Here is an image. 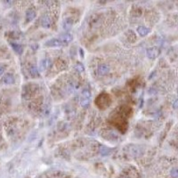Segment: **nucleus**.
<instances>
[{"instance_id": "obj_1", "label": "nucleus", "mask_w": 178, "mask_h": 178, "mask_svg": "<svg viewBox=\"0 0 178 178\" xmlns=\"http://www.w3.org/2000/svg\"><path fill=\"white\" fill-rule=\"evenodd\" d=\"M90 97H91L90 92L88 90H84L82 93V98H81V101H80V104L82 106H84V107L88 105V103L90 102Z\"/></svg>"}, {"instance_id": "obj_2", "label": "nucleus", "mask_w": 178, "mask_h": 178, "mask_svg": "<svg viewBox=\"0 0 178 178\" xmlns=\"http://www.w3.org/2000/svg\"><path fill=\"white\" fill-rule=\"evenodd\" d=\"M1 83L4 85H12L14 83V77L11 74H6L1 80Z\"/></svg>"}, {"instance_id": "obj_3", "label": "nucleus", "mask_w": 178, "mask_h": 178, "mask_svg": "<svg viewBox=\"0 0 178 178\" xmlns=\"http://www.w3.org/2000/svg\"><path fill=\"white\" fill-rule=\"evenodd\" d=\"M98 74L99 75H106L107 73H109V71H110V67L109 65H107V64H101L99 67H98Z\"/></svg>"}, {"instance_id": "obj_4", "label": "nucleus", "mask_w": 178, "mask_h": 178, "mask_svg": "<svg viewBox=\"0 0 178 178\" xmlns=\"http://www.w3.org/2000/svg\"><path fill=\"white\" fill-rule=\"evenodd\" d=\"M159 52V49L156 48V47H151V48H149L147 50V56L149 58H156L158 57Z\"/></svg>"}, {"instance_id": "obj_5", "label": "nucleus", "mask_w": 178, "mask_h": 178, "mask_svg": "<svg viewBox=\"0 0 178 178\" xmlns=\"http://www.w3.org/2000/svg\"><path fill=\"white\" fill-rule=\"evenodd\" d=\"M47 46H59L62 45V41L60 39H56V38H53L50 39L48 41H46V43L45 44Z\"/></svg>"}, {"instance_id": "obj_6", "label": "nucleus", "mask_w": 178, "mask_h": 178, "mask_svg": "<svg viewBox=\"0 0 178 178\" xmlns=\"http://www.w3.org/2000/svg\"><path fill=\"white\" fill-rule=\"evenodd\" d=\"M41 24L44 28H50L51 24H52L51 19L48 16H44L42 21H41Z\"/></svg>"}, {"instance_id": "obj_7", "label": "nucleus", "mask_w": 178, "mask_h": 178, "mask_svg": "<svg viewBox=\"0 0 178 178\" xmlns=\"http://www.w3.org/2000/svg\"><path fill=\"white\" fill-rule=\"evenodd\" d=\"M136 30H137L138 34L141 36H146L150 33V29H148L144 26H139Z\"/></svg>"}, {"instance_id": "obj_8", "label": "nucleus", "mask_w": 178, "mask_h": 178, "mask_svg": "<svg viewBox=\"0 0 178 178\" xmlns=\"http://www.w3.org/2000/svg\"><path fill=\"white\" fill-rule=\"evenodd\" d=\"M36 17V13L32 10H29L26 13V21H31L32 20H34V18Z\"/></svg>"}, {"instance_id": "obj_9", "label": "nucleus", "mask_w": 178, "mask_h": 178, "mask_svg": "<svg viewBox=\"0 0 178 178\" xmlns=\"http://www.w3.org/2000/svg\"><path fill=\"white\" fill-rule=\"evenodd\" d=\"M60 40L62 41V43H69L72 40V36L70 34H65L60 38Z\"/></svg>"}, {"instance_id": "obj_10", "label": "nucleus", "mask_w": 178, "mask_h": 178, "mask_svg": "<svg viewBox=\"0 0 178 178\" xmlns=\"http://www.w3.org/2000/svg\"><path fill=\"white\" fill-rule=\"evenodd\" d=\"M12 46H13V48L14 49V51L17 53V54H21L22 53V46L19 44H15V43H12L11 44Z\"/></svg>"}, {"instance_id": "obj_11", "label": "nucleus", "mask_w": 178, "mask_h": 178, "mask_svg": "<svg viewBox=\"0 0 178 178\" xmlns=\"http://www.w3.org/2000/svg\"><path fill=\"white\" fill-rule=\"evenodd\" d=\"M48 65H49V60L48 59H44V60L41 62V63H40V69H41V70H45V69H46V68L48 67Z\"/></svg>"}, {"instance_id": "obj_12", "label": "nucleus", "mask_w": 178, "mask_h": 178, "mask_svg": "<svg viewBox=\"0 0 178 178\" xmlns=\"http://www.w3.org/2000/svg\"><path fill=\"white\" fill-rule=\"evenodd\" d=\"M30 73L32 77H37L38 75V70L37 69V67L35 66H32L30 69Z\"/></svg>"}, {"instance_id": "obj_13", "label": "nucleus", "mask_w": 178, "mask_h": 178, "mask_svg": "<svg viewBox=\"0 0 178 178\" xmlns=\"http://www.w3.org/2000/svg\"><path fill=\"white\" fill-rule=\"evenodd\" d=\"M170 175L173 178H178V168H173L170 171Z\"/></svg>"}, {"instance_id": "obj_14", "label": "nucleus", "mask_w": 178, "mask_h": 178, "mask_svg": "<svg viewBox=\"0 0 178 178\" xmlns=\"http://www.w3.org/2000/svg\"><path fill=\"white\" fill-rule=\"evenodd\" d=\"M73 24V21H71L70 19H67L65 21H64V27L65 28H69V27H71V25Z\"/></svg>"}, {"instance_id": "obj_15", "label": "nucleus", "mask_w": 178, "mask_h": 178, "mask_svg": "<svg viewBox=\"0 0 178 178\" xmlns=\"http://www.w3.org/2000/svg\"><path fill=\"white\" fill-rule=\"evenodd\" d=\"M100 152H101V154L102 155H107V154L109 153V150L107 149V148H105V147H102V149H101V151H100Z\"/></svg>"}, {"instance_id": "obj_16", "label": "nucleus", "mask_w": 178, "mask_h": 178, "mask_svg": "<svg viewBox=\"0 0 178 178\" xmlns=\"http://www.w3.org/2000/svg\"><path fill=\"white\" fill-rule=\"evenodd\" d=\"M75 68L78 71H79V72H81V71H84V66H83L82 64H80V63L77 64Z\"/></svg>"}, {"instance_id": "obj_17", "label": "nucleus", "mask_w": 178, "mask_h": 178, "mask_svg": "<svg viewBox=\"0 0 178 178\" xmlns=\"http://www.w3.org/2000/svg\"><path fill=\"white\" fill-rule=\"evenodd\" d=\"M5 69V66L3 65V64H0V76H1L4 73Z\"/></svg>"}, {"instance_id": "obj_18", "label": "nucleus", "mask_w": 178, "mask_h": 178, "mask_svg": "<svg viewBox=\"0 0 178 178\" xmlns=\"http://www.w3.org/2000/svg\"><path fill=\"white\" fill-rule=\"evenodd\" d=\"M173 107L175 109H178V99L175 100L174 102H173Z\"/></svg>"}]
</instances>
